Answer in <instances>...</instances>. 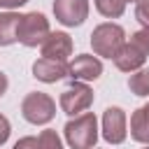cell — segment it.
I'll list each match as a JSON object with an SVG mask.
<instances>
[{
	"label": "cell",
	"mask_w": 149,
	"mask_h": 149,
	"mask_svg": "<svg viewBox=\"0 0 149 149\" xmlns=\"http://www.w3.org/2000/svg\"><path fill=\"white\" fill-rule=\"evenodd\" d=\"M7 84H9V81H7V74H5V72H0V95L7 91Z\"/></svg>",
	"instance_id": "7402d4cb"
},
{
	"label": "cell",
	"mask_w": 149,
	"mask_h": 149,
	"mask_svg": "<svg viewBox=\"0 0 149 149\" xmlns=\"http://www.w3.org/2000/svg\"><path fill=\"white\" fill-rule=\"evenodd\" d=\"M14 149H37V137H21Z\"/></svg>",
	"instance_id": "d6986e66"
},
{
	"label": "cell",
	"mask_w": 149,
	"mask_h": 149,
	"mask_svg": "<svg viewBox=\"0 0 149 149\" xmlns=\"http://www.w3.org/2000/svg\"><path fill=\"white\" fill-rule=\"evenodd\" d=\"M135 19L142 23V28H149V0H140L135 7Z\"/></svg>",
	"instance_id": "ac0fdd59"
},
{
	"label": "cell",
	"mask_w": 149,
	"mask_h": 149,
	"mask_svg": "<svg viewBox=\"0 0 149 149\" xmlns=\"http://www.w3.org/2000/svg\"><path fill=\"white\" fill-rule=\"evenodd\" d=\"M19 23H21V14L16 12L0 14V47H9L19 42Z\"/></svg>",
	"instance_id": "7c38bea8"
},
{
	"label": "cell",
	"mask_w": 149,
	"mask_h": 149,
	"mask_svg": "<svg viewBox=\"0 0 149 149\" xmlns=\"http://www.w3.org/2000/svg\"><path fill=\"white\" fill-rule=\"evenodd\" d=\"M123 44H126V33L116 23H100L91 33V47L98 56L114 58Z\"/></svg>",
	"instance_id": "7a4b0ae2"
},
{
	"label": "cell",
	"mask_w": 149,
	"mask_h": 149,
	"mask_svg": "<svg viewBox=\"0 0 149 149\" xmlns=\"http://www.w3.org/2000/svg\"><path fill=\"white\" fill-rule=\"evenodd\" d=\"M54 16L63 26H81L88 16V0H54Z\"/></svg>",
	"instance_id": "8992f818"
},
{
	"label": "cell",
	"mask_w": 149,
	"mask_h": 149,
	"mask_svg": "<svg viewBox=\"0 0 149 149\" xmlns=\"http://www.w3.org/2000/svg\"><path fill=\"white\" fill-rule=\"evenodd\" d=\"M128 88L135 95H149V70H137L128 79Z\"/></svg>",
	"instance_id": "9a60e30c"
},
{
	"label": "cell",
	"mask_w": 149,
	"mask_h": 149,
	"mask_svg": "<svg viewBox=\"0 0 149 149\" xmlns=\"http://www.w3.org/2000/svg\"><path fill=\"white\" fill-rule=\"evenodd\" d=\"M49 21L44 19V14L40 12H30V14H23L21 16V23H19V42L23 47H37L47 40L49 35Z\"/></svg>",
	"instance_id": "277c9868"
},
{
	"label": "cell",
	"mask_w": 149,
	"mask_h": 149,
	"mask_svg": "<svg viewBox=\"0 0 149 149\" xmlns=\"http://www.w3.org/2000/svg\"><path fill=\"white\" fill-rule=\"evenodd\" d=\"M21 114L28 123H35V126H42V123H49L56 114V102L47 95V93H40V91H33L23 98L21 102Z\"/></svg>",
	"instance_id": "3957f363"
},
{
	"label": "cell",
	"mask_w": 149,
	"mask_h": 149,
	"mask_svg": "<svg viewBox=\"0 0 149 149\" xmlns=\"http://www.w3.org/2000/svg\"><path fill=\"white\" fill-rule=\"evenodd\" d=\"M37 149H63V142L56 130H42L37 135Z\"/></svg>",
	"instance_id": "2e32d148"
},
{
	"label": "cell",
	"mask_w": 149,
	"mask_h": 149,
	"mask_svg": "<svg viewBox=\"0 0 149 149\" xmlns=\"http://www.w3.org/2000/svg\"><path fill=\"white\" fill-rule=\"evenodd\" d=\"M93 105V91L84 81H72L63 93H61V109L70 116H77L86 112Z\"/></svg>",
	"instance_id": "5b68a950"
},
{
	"label": "cell",
	"mask_w": 149,
	"mask_h": 149,
	"mask_svg": "<svg viewBox=\"0 0 149 149\" xmlns=\"http://www.w3.org/2000/svg\"><path fill=\"white\" fill-rule=\"evenodd\" d=\"M63 133L72 149H93L98 142V119L93 112H81L65 123Z\"/></svg>",
	"instance_id": "6da1fadb"
},
{
	"label": "cell",
	"mask_w": 149,
	"mask_h": 149,
	"mask_svg": "<svg viewBox=\"0 0 149 149\" xmlns=\"http://www.w3.org/2000/svg\"><path fill=\"white\" fill-rule=\"evenodd\" d=\"M144 61H147V54H142L133 42H126V44L119 49V54L114 56V65H116L119 70H123V72H135V70H140V68L144 65Z\"/></svg>",
	"instance_id": "8fae6325"
},
{
	"label": "cell",
	"mask_w": 149,
	"mask_h": 149,
	"mask_svg": "<svg viewBox=\"0 0 149 149\" xmlns=\"http://www.w3.org/2000/svg\"><path fill=\"white\" fill-rule=\"evenodd\" d=\"M102 137L109 144H121L126 140V112L121 107H107L102 114Z\"/></svg>",
	"instance_id": "52a82bcc"
},
{
	"label": "cell",
	"mask_w": 149,
	"mask_h": 149,
	"mask_svg": "<svg viewBox=\"0 0 149 149\" xmlns=\"http://www.w3.org/2000/svg\"><path fill=\"white\" fill-rule=\"evenodd\" d=\"M28 0H0V7H5V9H14V7H21V5H26Z\"/></svg>",
	"instance_id": "44dd1931"
},
{
	"label": "cell",
	"mask_w": 149,
	"mask_h": 149,
	"mask_svg": "<svg viewBox=\"0 0 149 149\" xmlns=\"http://www.w3.org/2000/svg\"><path fill=\"white\" fill-rule=\"evenodd\" d=\"M93 2H95V9L107 19H116L126 9V0H93Z\"/></svg>",
	"instance_id": "5bb4252c"
},
{
	"label": "cell",
	"mask_w": 149,
	"mask_h": 149,
	"mask_svg": "<svg viewBox=\"0 0 149 149\" xmlns=\"http://www.w3.org/2000/svg\"><path fill=\"white\" fill-rule=\"evenodd\" d=\"M130 137L135 142H142V144H149V119L144 114V107L135 109L133 116H130Z\"/></svg>",
	"instance_id": "4fadbf2b"
},
{
	"label": "cell",
	"mask_w": 149,
	"mask_h": 149,
	"mask_svg": "<svg viewBox=\"0 0 149 149\" xmlns=\"http://www.w3.org/2000/svg\"><path fill=\"white\" fill-rule=\"evenodd\" d=\"M7 137H9V121H7V116L0 114V144H5Z\"/></svg>",
	"instance_id": "ffe728a7"
},
{
	"label": "cell",
	"mask_w": 149,
	"mask_h": 149,
	"mask_svg": "<svg viewBox=\"0 0 149 149\" xmlns=\"http://www.w3.org/2000/svg\"><path fill=\"white\" fill-rule=\"evenodd\" d=\"M126 2H140V0H126Z\"/></svg>",
	"instance_id": "cb8c5ba5"
},
{
	"label": "cell",
	"mask_w": 149,
	"mask_h": 149,
	"mask_svg": "<svg viewBox=\"0 0 149 149\" xmlns=\"http://www.w3.org/2000/svg\"><path fill=\"white\" fill-rule=\"evenodd\" d=\"M33 77L44 84H54V81H61L63 77H70V65L65 61H54L42 56L33 63Z\"/></svg>",
	"instance_id": "ba28073f"
},
{
	"label": "cell",
	"mask_w": 149,
	"mask_h": 149,
	"mask_svg": "<svg viewBox=\"0 0 149 149\" xmlns=\"http://www.w3.org/2000/svg\"><path fill=\"white\" fill-rule=\"evenodd\" d=\"M100 74H102V63L91 54H81L70 63V77L77 81H93Z\"/></svg>",
	"instance_id": "9c48e42d"
},
{
	"label": "cell",
	"mask_w": 149,
	"mask_h": 149,
	"mask_svg": "<svg viewBox=\"0 0 149 149\" xmlns=\"http://www.w3.org/2000/svg\"><path fill=\"white\" fill-rule=\"evenodd\" d=\"M147 149H149V147H147Z\"/></svg>",
	"instance_id": "d4e9b609"
},
{
	"label": "cell",
	"mask_w": 149,
	"mask_h": 149,
	"mask_svg": "<svg viewBox=\"0 0 149 149\" xmlns=\"http://www.w3.org/2000/svg\"><path fill=\"white\" fill-rule=\"evenodd\" d=\"M144 114H147V119H149V105H144Z\"/></svg>",
	"instance_id": "603a6c76"
},
{
	"label": "cell",
	"mask_w": 149,
	"mask_h": 149,
	"mask_svg": "<svg viewBox=\"0 0 149 149\" xmlns=\"http://www.w3.org/2000/svg\"><path fill=\"white\" fill-rule=\"evenodd\" d=\"M130 42H133L142 54L149 56V28H142V30L133 33V35H130Z\"/></svg>",
	"instance_id": "e0dca14e"
},
{
	"label": "cell",
	"mask_w": 149,
	"mask_h": 149,
	"mask_svg": "<svg viewBox=\"0 0 149 149\" xmlns=\"http://www.w3.org/2000/svg\"><path fill=\"white\" fill-rule=\"evenodd\" d=\"M40 47H42V56L54 61H68V56L72 54V40L68 33H49Z\"/></svg>",
	"instance_id": "30bf717a"
}]
</instances>
